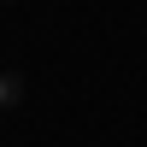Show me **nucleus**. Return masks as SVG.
<instances>
[{"label":"nucleus","mask_w":147,"mask_h":147,"mask_svg":"<svg viewBox=\"0 0 147 147\" xmlns=\"http://www.w3.org/2000/svg\"><path fill=\"white\" fill-rule=\"evenodd\" d=\"M18 100H24V77L18 71H0V112H12Z\"/></svg>","instance_id":"nucleus-1"}]
</instances>
